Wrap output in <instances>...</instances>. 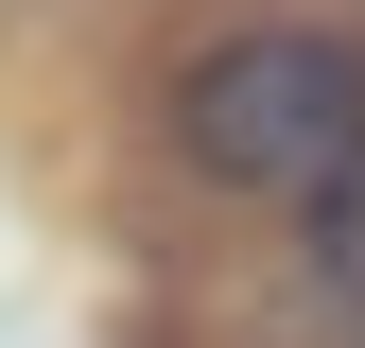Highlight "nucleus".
Listing matches in <instances>:
<instances>
[{
    "mask_svg": "<svg viewBox=\"0 0 365 348\" xmlns=\"http://www.w3.org/2000/svg\"><path fill=\"white\" fill-rule=\"evenodd\" d=\"M296 261H313V296L365 314V157H331V174L296 192Z\"/></svg>",
    "mask_w": 365,
    "mask_h": 348,
    "instance_id": "nucleus-2",
    "label": "nucleus"
},
{
    "mask_svg": "<svg viewBox=\"0 0 365 348\" xmlns=\"http://www.w3.org/2000/svg\"><path fill=\"white\" fill-rule=\"evenodd\" d=\"M174 157L209 192H313L331 157H365V35H313V18H261L174 87Z\"/></svg>",
    "mask_w": 365,
    "mask_h": 348,
    "instance_id": "nucleus-1",
    "label": "nucleus"
}]
</instances>
